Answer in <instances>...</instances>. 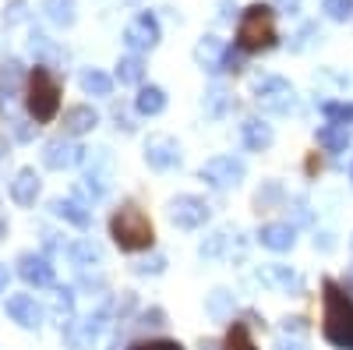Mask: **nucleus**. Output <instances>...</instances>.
Instances as JSON below:
<instances>
[{
  "label": "nucleus",
  "mask_w": 353,
  "mask_h": 350,
  "mask_svg": "<svg viewBox=\"0 0 353 350\" xmlns=\"http://www.w3.org/2000/svg\"><path fill=\"white\" fill-rule=\"evenodd\" d=\"M279 4H283V8H290V11H297V8H301V0H279Z\"/></svg>",
  "instance_id": "58836bf2"
},
{
  "label": "nucleus",
  "mask_w": 353,
  "mask_h": 350,
  "mask_svg": "<svg viewBox=\"0 0 353 350\" xmlns=\"http://www.w3.org/2000/svg\"><path fill=\"white\" fill-rule=\"evenodd\" d=\"M141 75H145V61H141L138 53L121 57V64H117V78H121L124 85H138V81H141Z\"/></svg>",
  "instance_id": "393cba45"
},
{
  "label": "nucleus",
  "mask_w": 353,
  "mask_h": 350,
  "mask_svg": "<svg viewBox=\"0 0 353 350\" xmlns=\"http://www.w3.org/2000/svg\"><path fill=\"white\" fill-rule=\"evenodd\" d=\"M36 195H39V173L32 166L18 170L14 181H11V198L18 206H36Z\"/></svg>",
  "instance_id": "ddd939ff"
},
{
  "label": "nucleus",
  "mask_w": 353,
  "mask_h": 350,
  "mask_svg": "<svg viewBox=\"0 0 353 350\" xmlns=\"http://www.w3.org/2000/svg\"><path fill=\"white\" fill-rule=\"evenodd\" d=\"M226 89H223V85H212V89H209V96H205V110H209L212 117H223L226 113Z\"/></svg>",
  "instance_id": "cd10ccee"
},
{
  "label": "nucleus",
  "mask_w": 353,
  "mask_h": 350,
  "mask_svg": "<svg viewBox=\"0 0 353 350\" xmlns=\"http://www.w3.org/2000/svg\"><path fill=\"white\" fill-rule=\"evenodd\" d=\"M50 213L61 216V220H68V223L78 226V230L92 226V213H88L81 202H74V198H53V202H50Z\"/></svg>",
  "instance_id": "4468645a"
},
{
  "label": "nucleus",
  "mask_w": 353,
  "mask_h": 350,
  "mask_svg": "<svg viewBox=\"0 0 353 350\" xmlns=\"http://www.w3.org/2000/svg\"><path fill=\"white\" fill-rule=\"evenodd\" d=\"M318 145H321V149H329V153H346L350 128L346 124H325V128H318Z\"/></svg>",
  "instance_id": "412c9836"
},
{
  "label": "nucleus",
  "mask_w": 353,
  "mask_h": 350,
  "mask_svg": "<svg viewBox=\"0 0 353 350\" xmlns=\"http://www.w3.org/2000/svg\"><path fill=\"white\" fill-rule=\"evenodd\" d=\"M314 244H321V251H332V233H318Z\"/></svg>",
  "instance_id": "c9c22d12"
},
{
  "label": "nucleus",
  "mask_w": 353,
  "mask_h": 350,
  "mask_svg": "<svg viewBox=\"0 0 353 350\" xmlns=\"http://www.w3.org/2000/svg\"><path fill=\"white\" fill-rule=\"evenodd\" d=\"M18 276L28 283V286H50L53 283V266L46 255H36V251H25L18 258Z\"/></svg>",
  "instance_id": "9b49d317"
},
{
  "label": "nucleus",
  "mask_w": 353,
  "mask_h": 350,
  "mask_svg": "<svg viewBox=\"0 0 353 350\" xmlns=\"http://www.w3.org/2000/svg\"><path fill=\"white\" fill-rule=\"evenodd\" d=\"M321 113H325V117H329L332 124H346V121H353V103L325 99V103H321Z\"/></svg>",
  "instance_id": "a878e982"
},
{
  "label": "nucleus",
  "mask_w": 353,
  "mask_h": 350,
  "mask_svg": "<svg viewBox=\"0 0 353 350\" xmlns=\"http://www.w3.org/2000/svg\"><path fill=\"white\" fill-rule=\"evenodd\" d=\"M325 340L339 350H353V301L336 283H325Z\"/></svg>",
  "instance_id": "f03ea898"
},
{
  "label": "nucleus",
  "mask_w": 353,
  "mask_h": 350,
  "mask_svg": "<svg viewBox=\"0 0 353 350\" xmlns=\"http://www.w3.org/2000/svg\"><path fill=\"white\" fill-rule=\"evenodd\" d=\"M25 106H28V113H32V121H39V124H50L57 117V110H61V85H57V78L46 68H36L32 75H28Z\"/></svg>",
  "instance_id": "20e7f679"
},
{
  "label": "nucleus",
  "mask_w": 353,
  "mask_h": 350,
  "mask_svg": "<svg viewBox=\"0 0 353 350\" xmlns=\"http://www.w3.org/2000/svg\"><path fill=\"white\" fill-rule=\"evenodd\" d=\"M241 138H244V145L251 153H261V149H269L272 145V128L265 124V121H258V117H248V121L241 124Z\"/></svg>",
  "instance_id": "dca6fc26"
},
{
  "label": "nucleus",
  "mask_w": 353,
  "mask_h": 350,
  "mask_svg": "<svg viewBox=\"0 0 353 350\" xmlns=\"http://www.w3.org/2000/svg\"><path fill=\"white\" fill-rule=\"evenodd\" d=\"M110 233H113V241L121 251H145V248H152V220L145 216L138 206H121L113 213L110 220Z\"/></svg>",
  "instance_id": "f257e3e1"
},
{
  "label": "nucleus",
  "mask_w": 353,
  "mask_h": 350,
  "mask_svg": "<svg viewBox=\"0 0 353 350\" xmlns=\"http://www.w3.org/2000/svg\"><path fill=\"white\" fill-rule=\"evenodd\" d=\"M99 124V113L92 110V106H71L68 113H64V131L68 135H85V131H92Z\"/></svg>",
  "instance_id": "f3484780"
},
{
  "label": "nucleus",
  "mask_w": 353,
  "mask_h": 350,
  "mask_svg": "<svg viewBox=\"0 0 353 350\" xmlns=\"http://www.w3.org/2000/svg\"><path fill=\"white\" fill-rule=\"evenodd\" d=\"M261 280H269V283H276L283 290H301V276L293 273L290 266H265L261 269Z\"/></svg>",
  "instance_id": "b1692460"
},
{
  "label": "nucleus",
  "mask_w": 353,
  "mask_h": 350,
  "mask_svg": "<svg viewBox=\"0 0 353 350\" xmlns=\"http://www.w3.org/2000/svg\"><path fill=\"white\" fill-rule=\"evenodd\" d=\"M350 181H353V163H350Z\"/></svg>",
  "instance_id": "a19ab883"
},
{
  "label": "nucleus",
  "mask_w": 353,
  "mask_h": 350,
  "mask_svg": "<svg viewBox=\"0 0 353 350\" xmlns=\"http://www.w3.org/2000/svg\"><path fill=\"white\" fill-rule=\"evenodd\" d=\"M81 159H85V149L68 142V138H53V142L43 145V166H50V170H68Z\"/></svg>",
  "instance_id": "1a4fd4ad"
},
{
  "label": "nucleus",
  "mask_w": 353,
  "mask_h": 350,
  "mask_svg": "<svg viewBox=\"0 0 353 350\" xmlns=\"http://www.w3.org/2000/svg\"><path fill=\"white\" fill-rule=\"evenodd\" d=\"M321 8H325L332 21H346L353 14V0H321Z\"/></svg>",
  "instance_id": "c85d7f7f"
},
{
  "label": "nucleus",
  "mask_w": 353,
  "mask_h": 350,
  "mask_svg": "<svg viewBox=\"0 0 353 350\" xmlns=\"http://www.w3.org/2000/svg\"><path fill=\"white\" fill-rule=\"evenodd\" d=\"M25 8H28L25 0H11V4L4 8V21H8V25H18V21H25Z\"/></svg>",
  "instance_id": "7c9ffc66"
},
{
  "label": "nucleus",
  "mask_w": 353,
  "mask_h": 350,
  "mask_svg": "<svg viewBox=\"0 0 353 350\" xmlns=\"http://www.w3.org/2000/svg\"><path fill=\"white\" fill-rule=\"evenodd\" d=\"M163 269H166V258H163V255H152L149 262H141V266H138L141 276H145V273H163Z\"/></svg>",
  "instance_id": "72a5a7b5"
},
{
  "label": "nucleus",
  "mask_w": 353,
  "mask_h": 350,
  "mask_svg": "<svg viewBox=\"0 0 353 350\" xmlns=\"http://www.w3.org/2000/svg\"><path fill=\"white\" fill-rule=\"evenodd\" d=\"M223 244H226V233H212V241H209V244H201V255H205V258H212V255L223 251Z\"/></svg>",
  "instance_id": "473e14b6"
},
{
  "label": "nucleus",
  "mask_w": 353,
  "mask_h": 350,
  "mask_svg": "<svg viewBox=\"0 0 353 350\" xmlns=\"http://www.w3.org/2000/svg\"><path fill=\"white\" fill-rule=\"evenodd\" d=\"M230 350H254V343H251V336H248L244 326H233L230 329Z\"/></svg>",
  "instance_id": "c756f323"
},
{
  "label": "nucleus",
  "mask_w": 353,
  "mask_h": 350,
  "mask_svg": "<svg viewBox=\"0 0 353 350\" xmlns=\"http://www.w3.org/2000/svg\"><path fill=\"white\" fill-rule=\"evenodd\" d=\"M230 311H233V294H230V290H212L209 315H212V318H226Z\"/></svg>",
  "instance_id": "bb28decb"
},
{
  "label": "nucleus",
  "mask_w": 353,
  "mask_h": 350,
  "mask_svg": "<svg viewBox=\"0 0 353 350\" xmlns=\"http://www.w3.org/2000/svg\"><path fill=\"white\" fill-rule=\"evenodd\" d=\"M145 163H149L152 170H173L176 163H181V145H176V138L152 135L149 142H145Z\"/></svg>",
  "instance_id": "6e6552de"
},
{
  "label": "nucleus",
  "mask_w": 353,
  "mask_h": 350,
  "mask_svg": "<svg viewBox=\"0 0 353 350\" xmlns=\"http://www.w3.org/2000/svg\"><path fill=\"white\" fill-rule=\"evenodd\" d=\"M276 350H304V343H297V340H279Z\"/></svg>",
  "instance_id": "e433bc0d"
},
{
  "label": "nucleus",
  "mask_w": 353,
  "mask_h": 350,
  "mask_svg": "<svg viewBox=\"0 0 353 350\" xmlns=\"http://www.w3.org/2000/svg\"><path fill=\"white\" fill-rule=\"evenodd\" d=\"M68 258H71V266H78V269H96L103 262V251L92 241H74L68 248Z\"/></svg>",
  "instance_id": "aec40b11"
},
{
  "label": "nucleus",
  "mask_w": 353,
  "mask_h": 350,
  "mask_svg": "<svg viewBox=\"0 0 353 350\" xmlns=\"http://www.w3.org/2000/svg\"><path fill=\"white\" fill-rule=\"evenodd\" d=\"M8 315L14 318L21 329H39V326H43V308L36 304L32 294H14V298H8Z\"/></svg>",
  "instance_id": "f8f14e48"
},
{
  "label": "nucleus",
  "mask_w": 353,
  "mask_h": 350,
  "mask_svg": "<svg viewBox=\"0 0 353 350\" xmlns=\"http://www.w3.org/2000/svg\"><path fill=\"white\" fill-rule=\"evenodd\" d=\"M8 290V266H0V294Z\"/></svg>",
  "instance_id": "4c0bfd02"
},
{
  "label": "nucleus",
  "mask_w": 353,
  "mask_h": 350,
  "mask_svg": "<svg viewBox=\"0 0 353 350\" xmlns=\"http://www.w3.org/2000/svg\"><path fill=\"white\" fill-rule=\"evenodd\" d=\"M254 99H258V106H261L265 113H276V117L290 113L293 103H297V96H293V85H290L286 78H279V75L258 78V81H254Z\"/></svg>",
  "instance_id": "39448f33"
},
{
  "label": "nucleus",
  "mask_w": 353,
  "mask_h": 350,
  "mask_svg": "<svg viewBox=\"0 0 353 350\" xmlns=\"http://www.w3.org/2000/svg\"><path fill=\"white\" fill-rule=\"evenodd\" d=\"M134 106H138V113H145V117H156V113L166 110V93L159 89V85H141Z\"/></svg>",
  "instance_id": "6ab92c4d"
},
{
  "label": "nucleus",
  "mask_w": 353,
  "mask_h": 350,
  "mask_svg": "<svg viewBox=\"0 0 353 350\" xmlns=\"http://www.w3.org/2000/svg\"><path fill=\"white\" fill-rule=\"evenodd\" d=\"M131 350H184V347L173 340H149V343H134Z\"/></svg>",
  "instance_id": "2f4dec72"
},
{
  "label": "nucleus",
  "mask_w": 353,
  "mask_h": 350,
  "mask_svg": "<svg viewBox=\"0 0 353 350\" xmlns=\"http://www.w3.org/2000/svg\"><path fill=\"white\" fill-rule=\"evenodd\" d=\"M4 233H8V223H4V220H0V237H4Z\"/></svg>",
  "instance_id": "ea45409f"
},
{
  "label": "nucleus",
  "mask_w": 353,
  "mask_h": 350,
  "mask_svg": "<svg viewBox=\"0 0 353 350\" xmlns=\"http://www.w3.org/2000/svg\"><path fill=\"white\" fill-rule=\"evenodd\" d=\"M198 177L209 184V188H216V191L237 188V184L244 181V163L233 159V156H216V159H209V163H201Z\"/></svg>",
  "instance_id": "423d86ee"
},
{
  "label": "nucleus",
  "mask_w": 353,
  "mask_h": 350,
  "mask_svg": "<svg viewBox=\"0 0 353 350\" xmlns=\"http://www.w3.org/2000/svg\"><path fill=\"white\" fill-rule=\"evenodd\" d=\"M350 251H353V241H350Z\"/></svg>",
  "instance_id": "79ce46f5"
},
{
  "label": "nucleus",
  "mask_w": 353,
  "mask_h": 350,
  "mask_svg": "<svg viewBox=\"0 0 353 350\" xmlns=\"http://www.w3.org/2000/svg\"><path fill=\"white\" fill-rule=\"evenodd\" d=\"M258 241H261V248H269V251H290L297 237H293L290 223H265L258 230Z\"/></svg>",
  "instance_id": "2eb2a0df"
},
{
  "label": "nucleus",
  "mask_w": 353,
  "mask_h": 350,
  "mask_svg": "<svg viewBox=\"0 0 353 350\" xmlns=\"http://www.w3.org/2000/svg\"><path fill=\"white\" fill-rule=\"evenodd\" d=\"M223 53H226V43H223V39H216V36H205V39L194 46V61H198V64H205L209 71H219V64H223Z\"/></svg>",
  "instance_id": "a211bd4d"
},
{
  "label": "nucleus",
  "mask_w": 353,
  "mask_h": 350,
  "mask_svg": "<svg viewBox=\"0 0 353 350\" xmlns=\"http://www.w3.org/2000/svg\"><path fill=\"white\" fill-rule=\"evenodd\" d=\"M71 308H74V298H71V290H57V311L61 315H71Z\"/></svg>",
  "instance_id": "f704fd0d"
},
{
  "label": "nucleus",
  "mask_w": 353,
  "mask_h": 350,
  "mask_svg": "<svg viewBox=\"0 0 353 350\" xmlns=\"http://www.w3.org/2000/svg\"><path fill=\"white\" fill-rule=\"evenodd\" d=\"M81 89L88 96H110L113 93V78L96 71V68H88V71H81Z\"/></svg>",
  "instance_id": "5701e85b"
},
{
  "label": "nucleus",
  "mask_w": 353,
  "mask_h": 350,
  "mask_svg": "<svg viewBox=\"0 0 353 350\" xmlns=\"http://www.w3.org/2000/svg\"><path fill=\"white\" fill-rule=\"evenodd\" d=\"M276 43V14L269 4H251L241 14L237 25V46L244 53H258V50H269Z\"/></svg>",
  "instance_id": "7ed1b4c3"
},
{
  "label": "nucleus",
  "mask_w": 353,
  "mask_h": 350,
  "mask_svg": "<svg viewBox=\"0 0 353 350\" xmlns=\"http://www.w3.org/2000/svg\"><path fill=\"white\" fill-rule=\"evenodd\" d=\"M43 11H46V18L53 25H61V28L74 25V0H43Z\"/></svg>",
  "instance_id": "4be33fe9"
},
{
  "label": "nucleus",
  "mask_w": 353,
  "mask_h": 350,
  "mask_svg": "<svg viewBox=\"0 0 353 350\" xmlns=\"http://www.w3.org/2000/svg\"><path fill=\"white\" fill-rule=\"evenodd\" d=\"M124 43L138 53V50H152L159 43V21L152 14H138L131 25H128V32H124Z\"/></svg>",
  "instance_id": "9d476101"
},
{
  "label": "nucleus",
  "mask_w": 353,
  "mask_h": 350,
  "mask_svg": "<svg viewBox=\"0 0 353 350\" xmlns=\"http://www.w3.org/2000/svg\"><path fill=\"white\" fill-rule=\"evenodd\" d=\"M170 220L181 230H198L209 220V206H205V198H198V195H176L170 202Z\"/></svg>",
  "instance_id": "0eeeda50"
}]
</instances>
